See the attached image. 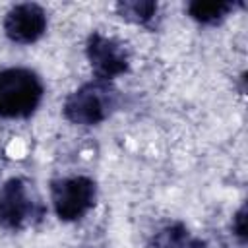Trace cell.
<instances>
[{
	"label": "cell",
	"instance_id": "cell-1",
	"mask_svg": "<svg viewBox=\"0 0 248 248\" xmlns=\"http://www.w3.org/2000/svg\"><path fill=\"white\" fill-rule=\"evenodd\" d=\"M45 87L41 78L27 68L0 70V116L2 118H27L31 116Z\"/></svg>",
	"mask_w": 248,
	"mask_h": 248
},
{
	"label": "cell",
	"instance_id": "cell-2",
	"mask_svg": "<svg viewBox=\"0 0 248 248\" xmlns=\"http://www.w3.org/2000/svg\"><path fill=\"white\" fill-rule=\"evenodd\" d=\"M118 95L116 89L110 87L108 81H89L70 93L64 101V116L72 124L79 126H95L108 118V114L116 108Z\"/></svg>",
	"mask_w": 248,
	"mask_h": 248
},
{
	"label": "cell",
	"instance_id": "cell-3",
	"mask_svg": "<svg viewBox=\"0 0 248 248\" xmlns=\"http://www.w3.org/2000/svg\"><path fill=\"white\" fill-rule=\"evenodd\" d=\"M50 198L54 213L60 221L72 223L81 219L97 200V186L87 176H68L52 180Z\"/></svg>",
	"mask_w": 248,
	"mask_h": 248
},
{
	"label": "cell",
	"instance_id": "cell-4",
	"mask_svg": "<svg viewBox=\"0 0 248 248\" xmlns=\"http://www.w3.org/2000/svg\"><path fill=\"white\" fill-rule=\"evenodd\" d=\"M43 205L29 194L21 178H10L0 188V227L21 231L35 219H41Z\"/></svg>",
	"mask_w": 248,
	"mask_h": 248
},
{
	"label": "cell",
	"instance_id": "cell-5",
	"mask_svg": "<svg viewBox=\"0 0 248 248\" xmlns=\"http://www.w3.org/2000/svg\"><path fill=\"white\" fill-rule=\"evenodd\" d=\"M85 54L91 64V70L99 81H110L116 76H122L128 72L130 62L124 46L99 31H93L85 45Z\"/></svg>",
	"mask_w": 248,
	"mask_h": 248
},
{
	"label": "cell",
	"instance_id": "cell-6",
	"mask_svg": "<svg viewBox=\"0 0 248 248\" xmlns=\"http://www.w3.org/2000/svg\"><path fill=\"white\" fill-rule=\"evenodd\" d=\"M4 31L10 41L19 45H31L46 31V14L37 4H17L4 19Z\"/></svg>",
	"mask_w": 248,
	"mask_h": 248
},
{
	"label": "cell",
	"instance_id": "cell-7",
	"mask_svg": "<svg viewBox=\"0 0 248 248\" xmlns=\"http://www.w3.org/2000/svg\"><path fill=\"white\" fill-rule=\"evenodd\" d=\"M153 248H202L203 242L192 236V232L182 223H172L155 232L151 240Z\"/></svg>",
	"mask_w": 248,
	"mask_h": 248
},
{
	"label": "cell",
	"instance_id": "cell-8",
	"mask_svg": "<svg viewBox=\"0 0 248 248\" xmlns=\"http://www.w3.org/2000/svg\"><path fill=\"white\" fill-rule=\"evenodd\" d=\"M232 10H234L232 2H202V0H194V2L188 4L190 17L200 21V23H205V25L219 23Z\"/></svg>",
	"mask_w": 248,
	"mask_h": 248
},
{
	"label": "cell",
	"instance_id": "cell-9",
	"mask_svg": "<svg viewBox=\"0 0 248 248\" xmlns=\"http://www.w3.org/2000/svg\"><path fill=\"white\" fill-rule=\"evenodd\" d=\"M116 12L130 23L147 25L157 14V4L149 0H124L116 4Z\"/></svg>",
	"mask_w": 248,
	"mask_h": 248
},
{
	"label": "cell",
	"instance_id": "cell-10",
	"mask_svg": "<svg viewBox=\"0 0 248 248\" xmlns=\"http://www.w3.org/2000/svg\"><path fill=\"white\" fill-rule=\"evenodd\" d=\"M232 232L244 244L246 242V205H242L232 217Z\"/></svg>",
	"mask_w": 248,
	"mask_h": 248
}]
</instances>
